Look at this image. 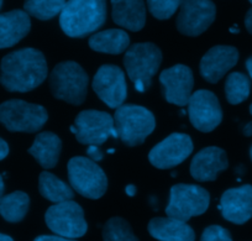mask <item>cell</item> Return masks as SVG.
Segmentation results:
<instances>
[{"instance_id":"obj_1","label":"cell","mask_w":252,"mask_h":241,"mask_svg":"<svg viewBox=\"0 0 252 241\" xmlns=\"http://www.w3.org/2000/svg\"><path fill=\"white\" fill-rule=\"evenodd\" d=\"M47 62L41 51L23 48L9 53L0 65V83L6 91L26 93L47 78Z\"/></svg>"},{"instance_id":"obj_2","label":"cell","mask_w":252,"mask_h":241,"mask_svg":"<svg viewBox=\"0 0 252 241\" xmlns=\"http://www.w3.org/2000/svg\"><path fill=\"white\" fill-rule=\"evenodd\" d=\"M106 20V0H67L60 14V25L69 37L95 33Z\"/></svg>"},{"instance_id":"obj_3","label":"cell","mask_w":252,"mask_h":241,"mask_svg":"<svg viewBox=\"0 0 252 241\" xmlns=\"http://www.w3.org/2000/svg\"><path fill=\"white\" fill-rule=\"evenodd\" d=\"M88 82L86 70L73 61L58 63L50 75L53 97L73 105H81L86 101Z\"/></svg>"},{"instance_id":"obj_4","label":"cell","mask_w":252,"mask_h":241,"mask_svg":"<svg viewBox=\"0 0 252 241\" xmlns=\"http://www.w3.org/2000/svg\"><path fill=\"white\" fill-rule=\"evenodd\" d=\"M162 62V52L155 43H135L124 56V66L134 82L135 89L144 93L150 88L152 78Z\"/></svg>"},{"instance_id":"obj_5","label":"cell","mask_w":252,"mask_h":241,"mask_svg":"<svg viewBox=\"0 0 252 241\" xmlns=\"http://www.w3.org/2000/svg\"><path fill=\"white\" fill-rule=\"evenodd\" d=\"M115 130L118 138L127 146L141 145L156 128L155 115L141 105L126 104L116 109Z\"/></svg>"},{"instance_id":"obj_6","label":"cell","mask_w":252,"mask_h":241,"mask_svg":"<svg viewBox=\"0 0 252 241\" xmlns=\"http://www.w3.org/2000/svg\"><path fill=\"white\" fill-rule=\"evenodd\" d=\"M67 170L69 183L77 193L89 199H99L105 194L108 178L93 160L77 156L69 160Z\"/></svg>"},{"instance_id":"obj_7","label":"cell","mask_w":252,"mask_h":241,"mask_svg":"<svg viewBox=\"0 0 252 241\" xmlns=\"http://www.w3.org/2000/svg\"><path fill=\"white\" fill-rule=\"evenodd\" d=\"M47 119V110L37 104L13 99L0 105V123L14 133H36Z\"/></svg>"},{"instance_id":"obj_8","label":"cell","mask_w":252,"mask_h":241,"mask_svg":"<svg viewBox=\"0 0 252 241\" xmlns=\"http://www.w3.org/2000/svg\"><path fill=\"white\" fill-rule=\"evenodd\" d=\"M209 192L195 184H176L171 188L167 216L187 221L193 216L202 215L209 208Z\"/></svg>"},{"instance_id":"obj_9","label":"cell","mask_w":252,"mask_h":241,"mask_svg":"<svg viewBox=\"0 0 252 241\" xmlns=\"http://www.w3.org/2000/svg\"><path fill=\"white\" fill-rule=\"evenodd\" d=\"M45 221L51 231L63 238H82L88 230L83 209L73 201L61 202L50 207L45 214Z\"/></svg>"},{"instance_id":"obj_10","label":"cell","mask_w":252,"mask_h":241,"mask_svg":"<svg viewBox=\"0 0 252 241\" xmlns=\"http://www.w3.org/2000/svg\"><path fill=\"white\" fill-rule=\"evenodd\" d=\"M76 138L83 145H101L109 138H118L115 121L110 114L100 110H83L77 115Z\"/></svg>"},{"instance_id":"obj_11","label":"cell","mask_w":252,"mask_h":241,"mask_svg":"<svg viewBox=\"0 0 252 241\" xmlns=\"http://www.w3.org/2000/svg\"><path fill=\"white\" fill-rule=\"evenodd\" d=\"M217 16L212 0H183L179 6L177 29L186 36H199L209 29Z\"/></svg>"},{"instance_id":"obj_12","label":"cell","mask_w":252,"mask_h":241,"mask_svg":"<svg viewBox=\"0 0 252 241\" xmlns=\"http://www.w3.org/2000/svg\"><path fill=\"white\" fill-rule=\"evenodd\" d=\"M93 89L99 99L109 108L118 109L123 105L127 97L125 73L118 66H101L94 75Z\"/></svg>"},{"instance_id":"obj_13","label":"cell","mask_w":252,"mask_h":241,"mask_svg":"<svg viewBox=\"0 0 252 241\" xmlns=\"http://www.w3.org/2000/svg\"><path fill=\"white\" fill-rule=\"evenodd\" d=\"M189 120L197 130L210 133L220 125L222 110L213 92L200 89L193 93L188 102Z\"/></svg>"},{"instance_id":"obj_14","label":"cell","mask_w":252,"mask_h":241,"mask_svg":"<svg viewBox=\"0 0 252 241\" xmlns=\"http://www.w3.org/2000/svg\"><path fill=\"white\" fill-rule=\"evenodd\" d=\"M193 151V141L187 134L174 133L157 143L149 153V160L155 167L169 170L178 166Z\"/></svg>"},{"instance_id":"obj_15","label":"cell","mask_w":252,"mask_h":241,"mask_svg":"<svg viewBox=\"0 0 252 241\" xmlns=\"http://www.w3.org/2000/svg\"><path fill=\"white\" fill-rule=\"evenodd\" d=\"M163 97L168 103L178 106L188 104L194 86L193 72L184 65H176L159 74Z\"/></svg>"},{"instance_id":"obj_16","label":"cell","mask_w":252,"mask_h":241,"mask_svg":"<svg viewBox=\"0 0 252 241\" xmlns=\"http://www.w3.org/2000/svg\"><path fill=\"white\" fill-rule=\"evenodd\" d=\"M239 61V51L232 46H215L200 61V74L209 83H217Z\"/></svg>"},{"instance_id":"obj_17","label":"cell","mask_w":252,"mask_h":241,"mask_svg":"<svg viewBox=\"0 0 252 241\" xmlns=\"http://www.w3.org/2000/svg\"><path fill=\"white\" fill-rule=\"evenodd\" d=\"M219 208L222 216L231 223L245 224L249 221L252 218L251 184L225 191L220 199Z\"/></svg>"},{"instance_id":"obj_18","label":"cell","mask_w":252,"mask_h":241,"mask_svg":"<svg viewBox=\"0 0 252 241\" xmlns=\"http://www.w3.org/2000/svg\"><path fill=\"white\" fill-rule=\"evenodd\" d=\"M229 167L227 156L222 148L209 146L200 150L193 157L190 164V174L200 182H212L217 179L220 172Z\"/></svg>"},{"instance_id":"obj_19","label":"cell","mask_w":252,"mask_h":241,"mask_svg":"<svg viewBox=\"0 0 252 241\" xmlns=\"http://www.w3.org/2000/svg\"><path fill=\"white\" fill-rule=\"evenodd\" d=\"M31 29L30 15L25 10H11L0 14V48L16 45Z\"/></svg>"},{"instance_id":"obj_20","label":"cell","mask_w":252,"mask_h":241,"mask_svg":"<svg viewBox=\"0 0 252 241\" xmlns=\"http://www.w3.org/2000/svg\"><path fill=\"white\" fill-rule=\"evenodd\" d=\"M113 20L130 31H140L146 24L144 0H111Z\"/></svg>"},{"instance_id":"obj_21","label":"cell","mask_w":252,"mask_h":241,"mask_svg":"<svg viewBox=\"0 0 252 241\" xmlns=\"http://www.w3.org/2000/svg\"><path fill=\"white\" fill-rule=\"evenodd\" d=\"M149 233L158 241H194L195 233L187 221L168 218H154L149 223Z\"/></svg>"},{"instance_id":"obj_22","label":"cell","mask_w":252,"mask_h":241,"mask_svg":"<svg viewBox=\"0 0 252 241\" xmlns=\"http://www.w3.org/2000/svg\"><path fill=\"white\" fill-rule=\"evenodd\" d=\"M62 150V141L56 134L43 131L36 136L29 153L36 158L38 164L45 170L53 169L57 165Z\"/></svg>"},{"instance_id":"obj_23","label":"cell","mask_w":252,"mask_h":241,"mask_svg":"<svg viewBox=\"0 0 252 241\" xmlns=\"http://www.w3.org/2000/svg\"><path fill=\"white\" fill-rule=\"evenodd\" d=\"M130 45V37L126 31L119 29L100 31L89 38V47L96 52L119 55Z\"/></svg>"},{"instance_id":"obj_24","label":"cell","mask_w":252,"mask_h":241,"mask_svg":"<svg viewBox=\"0 0 252 241\" xmlns=\"http://www.w3.org/2000/svg\"><path fill=\"white\" fill-rule=\"evenodd\" d=\"M38 191L41 196L47 201L53 203L72 201L74 197V192L72 187H69L66 182L61 181L60 178L52 174L51 172H42L38 178Z\"/></svg>"},{"instance_id":"obj_25","label":"cell","mask_w":252,"mask_h":241,"mask_svg":"<svg viewBox=\"0 0 252 241\" xmlns=\"http://www.w3.org/2000/svg\"><path fill=\"white\" fill-rule=\"evenodd\" d=\"M30 198L24 192H14L0 197V215L9 223H19L29 211Z\"/></svg>"},{"instance_id":"obj_26","label":"cell","mask_w":252,"mask_h":241,"mask_svg":"<svg viewBox=\"0 0 252 241\" xmlns=\"http://www.w3.org/2000/svg\"><path fill=\"white\" fill-rule=\"evenodd\" d=\"M251 92V82L246 74L240 72L230 73L225 82V94L226 99L232 105L246 101Z\"/></svg>"},{"instance_id":"obj_27","label":"cell","mask_w":252,"mask_h":241,"mask_svg":"<svg viewBox=\"0 0 252 241\" xmlns=\"http://www.w3.org/2000/svg\"><path fill=\"white\" fill-rule=\"evenodd\" d=\"M66 0H25L24 10L38 20H50L61 14Z\"/></svg>"},{"instance_id":"obj_28","label":"cell","mask_w":252,"mask_h":241,"mask_svg":"<svg viewBox=\"0 0 252 241\" xmlns=\"http://www.w3.org/2000/svg\"><path fill=\"white\" fill-rule=\"evenodd\" d=\"M104 241H139L126 220L119 216L109 219L103 229Z\"/></svg>"},{"instance_id":"obj_29","label":"cell","mask_w":252,"mask_h":241,"mask_svg":"<svg viewBox=\"0 0 252 241\" xmlns=\"http://www.w3.org/2000/svg\"><path fill=\"white\" fill-rule=\"evenodd\" d=\"M183 0H147L150 13L158 20H166L173 16Z\"/></svg>"},{"instance_id":"obj_30","label":"cell","mask_w":252,"mask_h":241,"mask_svg":"<svg viewBox=\"0 0 252 241\" xmlns=\"http://www.w3.org/2000/svg\"><path fill=\"white\" fill-rule=\"evenodd\" d=\"M200 241H232L231 235L220 225H210L203 231Z\"/></svg>"},{"instance_id":"obj_31","label":"cell","mask_w":252,"mask_h":241,"mask_svg":"<svg viewBox=\"0 0 252 241\" xmlns=\"http://www.w3.org/2000/svg\"><path fill=\"white\" fill-rule=\"evenodd\" d=\"M87 155H88V158L93 160L94 162L101 161L104 157L103 151L99 148L98 145H88V148H87Z\"/></svg>"},{"instance_id":"obj_32","label":"cell","mask_w":252,"mask_h":241,"mask_svg":"<svg viewBox=\"0 0 252 241\" xmlns=\"http://www.w3.org/2000/svg\"><path fill=\"white\" fill-rule=\"evenodd\" d=\"M33 241H77L74 239H68L63 238L60 235H41L38 238H36Z\"/></svg>"},{"instance_id":"obj_33","label":"cell","mask_w":252,"mask_h":241,"mask_svg":"<svg viewBox=\"0 0 252 241\" xmlns=\"http://www.w3.org/2000/svg\"><path fill=\"white\" fill-rule=\"evenodd\" d=\"M8 153H9L8 143H6L3 138H0V161L4 160V158L8 156Z\"/></svg>"},{"instance_id":"obj_34","label":"cell","mask_w":252,"mask_h":241,"mask_svg":"<svg viewBox=\"0 0 252 241\" xmlns=\"http://www.w3.org/2000/svg\"><path fill=\"white\" fill-rule=\"evenodd\" d=\"M245 25H246L247 31L252 35V8L247 11L246 16H245Z\"/></svg>"},{"instance_id":"obj_35","label":"cell","mask_w":252,"mask_h":241,"mask_svg":"<svg viewBox=\"0 0 252 241\" xmlns=\"http://www.w3.org/2000/svg\"><path fill=\"white\" fill-rule=\"evenodd\" d=\"M125 192H126V194H127V196L134 197L135 194H136L137 189H136V187L134 186V184H129V186L125 187Z\"/></svg>"},{"instance_id":"obj_36","label":"cell","mask_w":252,"mask_h":241,"mask_svg":"<svg viewBox=\"0 0 252 241\" xmlns=\"http://www.w3.org/2000/svg\"><path fill=\"white\" fill-rule=\"evenodd\" d=\"M246 68H247V72H249L250 77H251V79H252V56L250 58H247Z\"/></svg>"},{"instance_id":"obj_37","label":"cell","mask_w":252,"mask_h":241,"mask_svg":"<svg viewBox=\"0 0 252 241\" xmlns=\"http://www.w3.org/2000/svg\"><path fill=\"white\" fill-rule=\"evenodd\" d=\"M244 134L246 136H252V123H249L244 128Z\"/></svg>"},{"instance_id":"obj_38","label":"cell","mask_w":252,"mask_h":241,"mask_svg":"<svg viewBox=\"0 0 252 241\" xmlns=\"http://www.w3.org/2000/svg\"><path fill=\"white\" fill-rule=\"evenodd\" d=\"M0 241H14L10 236L4 235V234H0Z\"/></svg>"},{"instance_id":"obj_39","label":"cell","mask_w":252,"mask_h":241,"mask_svg":"<svg viewBox=\"0 0 252 241\" xmlns=\"http://www.w3.org/2000/svg\"><path fill=\"white\" fill-rule=\"evenodd\" d=\"M4 193V182H3V177L0 176V197L3 196Z\"/></svg>"},{"instance_id":"obj_40","label":"cell","mask_w":252,"mask_h":241,"mask_svg":"<svg viewBox=\"0 0 252 241\" xmlns=\"http://www.w3.org/2000/svg\"><path fill=\"white\" fill-rule=\"evenodd\" d=\"M71 131H72V133L74 134V135H76V133H77V128H76V125H72V126H71Z\"/></svg>"},{"instance_id":"obj_41","label":"cell","mask_w":252,"mask_h":241,"mask_svg":"<svg viewBox=\"0 0 252 241\" xmlns=\"http://www.w3.org/2000/svg\"><path fill=\"white\" fill-rule=\"evenodd\" d=\"M250 156H251V160H252V146L251 148H250Z\"/></svg>"},{"instance_id":"obj_42","label":"cell","mask_w":252,"mask_h":241,"mask_svg":"<svg viewBox=\"0 0 252 241\" xmlns=\"http://www.w3.org/2000/svg\"><path fill=\"white\" fill-rule=\"evenodd\" d=\"M108 152H109V153H114V148H110V150H109Z\"/></svg>"},{"instance_id":"obj_43","label":"cell","mask_w":252,"mask_h":241,"mask_svg":"<svg viewBox=\"0 0 252 241\" xmlns=\"http://www.w3.org/2000/svg\"><path fill=\"white\" fill-rule=\"evenodd\" d=\"M250 113H251V115H252V104L250 105Z\"/></svg>"},{"instance_id":"obj_44","label":"cell","mask_w":252,"mask_h":241,"mask_svg":"<svg viewBox=\"0 0 252 241\" xmlns=\"http://www.w3.org/2000/svg\"><path fill=\"white\" fill-rule=\"evenodd\" d=\"M1 5H3V0H0V9H1Z\"/></svg>"},{"instance_id":"obj_45","label":"cell","mask_w":252,"mask_h":241,"mask_svg":"<svg viewBox=\"0 0 252 241\" xmlns=\"http://www.w3.org/2000/svg\"><path fill=\"white\" fill-rule=\"evenodd\" d=\"M249 1H250V3H251V4H252V0H249Z\"/></svg>"}]
</instances>
